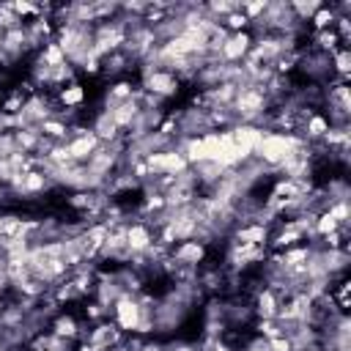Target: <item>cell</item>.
I'll return each instance as SVG.
<instances>
[{
    "instance_id": "cell-1",
    "label": "cell",
    "mask_w": 351,
    "mask_h": 351,
    "mask_svg": "<svg viewBox=\"0 0 351 351\" xmlns=\"http://www.w3.org/2000/svg\"><path fill=\"white\" fill-rule=\"evenodd\" d=\"M140 318H143V307H140V299H137L134 293H123V296L112 304V324H115L123 335H137Z\"/></svg>"
},
{
    "instance_id": "cell-2",
    "label": "cell",
    "mask_w": 351,
    "mask_h": 351,
    "mask_svg": "<svg viewBox=\"0 0 351 351\" xmlns=\"http://www.w3.org/2000/svg\"><path fill=\"white\" fill-rule=\"evenodd\" d=\"M140 88H143L145 93H154V96H159V99L167 101L170 96L178 93L181 82H178V77H176L173 71L156 69V71H145V74H140Z\"/></svg>"
},
{
    "instance_id": "cell-3",
    "label": "cell",
    "mask_w": 351,
    "mask_h": 351,
    "mask_svg": "<svg viewBox=\"0 0 351 351\" xmlns=\"http://www.w3.org/2000/svg\"><path fill=\"white\" fill-rule=\"evenodd\" d=\"M250 47H252V33H250V30H244V33H230V36L225 38L222 49H219V63H230V66L241 63V60L247 58Z\"/></svg>"
},
{
    "instance_id": "cell-4",
    "label": "cell",
    "mask_w": 351,
    "mask_h": 351,
    "mask_svg": "<svg viewBox=\"0 0 351 351\" xmlns=\"http://www.w3.org/2000/svg\"><path fill=\"white\" fill-rule=\"evenodd\" d=\"M101 143H99V137L88 129V132H82V134H74V137H69V143H66V148H69V156H71V162L74 165H85L90 156H93V151L99 148Z\"/></svg>"
},
{
    "instance_id": "cell-5",
    "label": "cell",
    "mask_w": 351,
    "mask_h": 351,
    "mask_svg": "<svg viewBox=\"0 0 351 351\" xmlns=\"http://www.w3.org/2000/svg\"><path fill=\"white\" fill-rule=\"evenodd\" d=\"M154 244V230L145 225V222H126V247L132 255H143L148 247Z\"/></svg>"
},
{
    "instance_id": "cell-6",
    "label": "cell",
    "mask_w": 351,
    "mask_h": 351,
    "mask_svg": "<svg viewBox=\"0 0 351 351\" xmlns=\"http://www.w3.org/2000/svg\"><path fill=\"white\" fill-rule=\"evenodd\" d=\"M170 255L178 263H186V266H197L200 269V263H206V258H208V247L200 244V241H195V239H189V241H178Z\"/></svg>"
},
{
    "instance_id": "cell-7",
    "label": "cell",
    "mask_w": 351,
    "mask_h": 351,
    "mask_svg": "<svg viewBox=\"0 0 351 351\" xmlns=\"http://www.w3.org/2000/svg\"><path fill=\"white\" fill-rule=\"evenodd\" d=\"M55 101L63 110H82V104H85V88L80 82H71V85H66V88H60L55 93Z\"/></svg>"
},
{
    "instance_id": "cell-8",
    "label": "cell",
    "mask_w": 351,
    "mask_h": 351,
    "mask_svg": "<svg viewBox=\"0 0 351 351\" xmlns=\"http://www.w3.org/2000/svg\"><path fill=\"white\" fill-rule=\"evenodd\" d=\"M335 19H337V11L332 8V3L326 5H321L315 14H313V19L307 22L310 27H313V33H318V30H329V27H335Z\"/></svg>"
}]
</instances>
